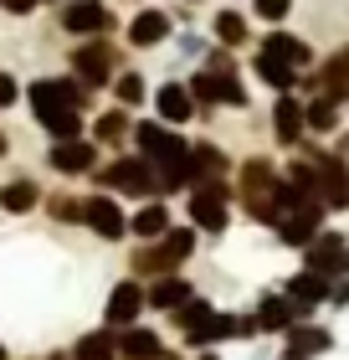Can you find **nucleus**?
Returning <instances> with one entry per match:
<instances>
[{"mask_svg":"<svg viewBox=\"0 0 349 360\" xmlns=\"http://www.w3.org/2000/svg\"><path fill=\"white\" fill-rule=\"evenodd\" d=\"M93 191H108V195H129V201H159V180H154V165H149L144 155H134V150H124V155H108L103 165H98L93 175Z\"/></svg>","mask_w":349,"mask_h":360,"instance_id":"1","label":"nucleus"},{"mask_svg":"<svg viewBox=\"0 0 349 360\" xmlns=\"http://www.w3.org/2000/svg\"><path fill=\"white\" fill-rule=\"evenodd\" d=\"M277 160L272 155H242V165H237V206H242V217L246 221H257V226H277V211H272V186H277Z\"/></svg>","mask_w":349,"mask_h":360,"instance_id":"2","label":"nucleus"},{"mask_svg":"<svg viewBox=\"0 0 349 360\" xmlns=\"http://www.w3.org/2000/svg\"><path fill=\"white\" fill-rule=\"evenodd\" d=\"M237 217V180H211V186L185 191V221L201 237H226Z\"/></svg>","mask_w":349,"mask_h":360,"instance_id":"3","label":"nucleus"},{"mask_svg":"<svg viewBox=\"0 0 349 360\" xmlns=\"http://www.w3.org/2000/svg\"><path fill=\"white\" fill-rule=\"evenodd\" d=\"M67 72L82 77L93 93H103L113 88V77L124 72V46L119 37H98V41H72V52H67Z\"/></svg>","mask_w":349,"mask_h":360,"instance_id":"4","label":"nucleus"},{"mask_svg":"<svg viewBox=\"0 0 349 360\" xmlns=\"http://www.w3.org/2000/svg\"><path fill=\"white\" fill-rule=\"evenodd\" d=\"M57 31L72 41H98V37H124V21L113 15L108 0H67L57 11Z\"/></svg>","mask_w":349,"mask_h":360,"instance_id":"5","label":"nucleus"},{"mask_svg":"<svg viewBox=\"0 0 349 360\" xmlns=\"http://www.w3.org/2000/svg\"><path fill=\"white\" fill-rule=\"evenodd\" d=\"M195 68H206L216 77V88H221V108H252V88H246V68L237 62V52H226V46L211 41V52L195 62Z\"/></svg>","mask_w":349,"mask_h":360,"instance_id":"6","label":"nucleus"},{"mask_svg":"<svg viewBox=\"0 0 349 360\" xmlns=\"http://www.w3.org/2000/svg\"><path fill=\"white\" fill-rule=\"evenodd\" d=\"M170 37H175V11L170 6H134V15L124 21L129 52H159Z\"/></svg>","mask_w":349,"mask_h":360,"instance_id":"7","label":"nucleus"},{"mask_svg":"<svg viewBox=\"0 0 349 360\" xmlns=\"http://www.w3.org/2000/svg\"><path fill=\"white\" fill-rule=\"evenodd\" d=\"M41 160H46V170L62 175V180H88L103 165V150H98L93 139H52Z\"/></svg>","mask_w":349,"mask_h":360,"instance_id":"8","label":"nucleus"},{"mask_svg":"<svg viewBox=\"0 0 349 360\" xmlns=\"http://www.w3.org/2000/svg\"><path fill=\"white\" fill-rule=\"evenodd\" d=\"M149 314V288L139 278H119L103 299V330H129V324H144Z\"/></svg>","mask_w":349,"mask_h":360,"instance_id":"9","label":"nucleus"},{"mask_svg":"<svg viewBox=\"0 0 349 360\" xmlns=\"http://www.w3.org/2000/svg\"><path fill=\"white\" fill-rule=\"evenodd\" d=\"M82 226H88L98 242L119 248V242H129V206L119 201V195H108V191H93V195H88V217H82Z\"/></svg>","mask_w":349,"mask_h":360,"instance_id":"10","label":"nucleus"},{"mask_svg":"<svg viewBox=\"0 0 349 360\" xmlns=\"http://www.w3.org/2000/svg\"><path fill=\"white\" fill-rule=\"evenodd\" d=\"M313 93H329V98H339V103H349V41L334 46V52H324L313 72H303L298 98H313Z\"/></svg>","mask_w":349,"mask_h":360,"instance_id":"11","label":"nucleus"},{"mask_svg":"<svg viewBox=\"0 0 349 360\" xmlns=\"http://www.w3.org/2000/svg\"><path fill=\"white\" fill-rule=\"evenodd\" d=\"M257 52L288 62V68H298V72H313V68H319V52H313V41L303 37V31H288V26L257 31Z\"/></svg>","mask_w":349,"mask_h":360,"instance_id":"12","label":"nucleus"},{"mask_svg":"<svg viewBox=\"0 0 349 360\" xmlns=\"http://www.w3.org/2000/svg\"><path fill=\"white\" fill-rule=\"evenodd\" d=\"M149 108H154V119L159 124H170V129H185L190 119H201V108H195V93L185 88V77H164V83L154 88V98H149Z\"/></svg>","mask_w":349,"mask_h":360,"instance_id":"13","label":"nucleus"},{"mask_svg":"<svg viewBox=\"0 0 349 360\" xmlns=\"http://www.w3.org/2000/svg\"><path fill=\"white\" fill-rule=\"evenodd\" d=\"M268 129H272V144H277V150H298V144L308 139L303 98H298V93H277L272 108H268Z\"/></svg>","mask_w":349,"mask_h":360,"instance_id":"14","label":"nucleus"},{"mask_svg":"<svg viewBox=\"0 0 349 360\" xmlns=\"http://www.w3.org/2000/svg\"><path fill=\"white\" fill-rule=\"evenodd\" d=\"M303 268L324 273V278H349V237L339 226H324V232L303 248Z\"/></svg>","mask_w":349,"mask_h":360,"instance_id":"15","label":"nucleus"},{"mask_svg":"<svg viewBox=\"0 0 349 360\" xmlns=\"http://www.w3.org/2000/svg\"><path fill=\"white\" fill-rule=\"evenodd\" d=\"M88 139H93L103 155H124V150H129V139H134V113L119 108V103L98 108V113H93V124H88Z\"/></svg>","mask_w":349,"mask_h":360,"instance_id":"16","label":"nucleus"},{"mask_svg":"<svg viewBox=\"0 0 349 360\" xmlns=\"http://www.w3.org/2000/svg\"><path fill=\"white\" fill-rule=\"evenodd\" d=\"M282 293L293 299V309L303 319H313L319 309H329V293H334V278H324V273H313V268H298L282 278Z\"/></svg>","mask_w":349,"mask_h":360,"instance_id":"17","label":"nucleus"},{"mask_svg":"<svg viewBox=\"0 0 349 360\" xmlns=\"http://www.w3.org/2000/svg\"><path fill=\"white\" fill-rule=\"evenodd\" d=\"M324 226H329V211H324L319 201H303V206H298V211H288V217H282V221L272 226V237L282 242V248H293V252H303V248H308V242H313V237H319V232H324Z\"/></svg>","mask_w":349,"mask_h":360,"instance_id":"18","label":"nucleus"},{"mask_svg":"<svg viewBox=\"0 0 349 360\" xmlns=\"http://www.w3.org/2000/svg\"><path fill=\"white\" fill-rule=\"evenodd\" d=\"M26 108H31V119H37V129L52 124L57 113H72V98H67V88H62V72L31 77L26 83Z\"/></svg>","mask_w":349,"mask_h":360,"instance_id":"19","label":"nucleus"},{"mask_svg":"<svg viewBox=\"0 0 349 360\" xmlns=\"http://www.w3.org/2000/svg\"><path fill=\"white\" fill-rule=\"evenodd\" d=\"M206 37L216 46H226V52H246V46H257V31H252V11H237V6H221L211 11V26Z\"/></svg>","mask_w":349,"mask_h":360,"instance_id":"20","label":"nucleus"},{"mask_svg":"<svg viewBox=\"0 0 349 360\" xmlns=\"http://www.w3.org/2000/svg\"><path fill=\"white\" fill-rule=\"evenodd\" d=\"M334 350V330L319 319H303V324H293L288 335H282V355L277 360H319Z\"/></svg>","mask_w":349,"mask_h":360,"instance_id":"21","label":"nucleus"},{"mask_svg":"<svg viewBox=\"0 0 349 360\" xmlns=\"http://www.w3.org/2000/svg\"><path fill=\"white\" fill-rule=\"evenodd\" d=\"M329 217H344L349 211V160L334 155V144H329V160H324V170H319V195H313Z\"/></svg>","mask_w":349,"mask_h":360,"instance_id":"22","label":"nucleus"},{"mask_svg":"<svg viewBox=\"0 0 349 360\" xmlns=\"http://www.w3.org/2000/svg\"><path fill=\"white\" fill-rule=\"evenodd\" d=\"M190 170H195V186H211V180L237 175V160L221 139H190Z\"/></svg>","mask_w":349,"mask_h":360,"instance_id":"23","label":"nucleus"},{"mask_svg":"<svg viewBox=\"0 0 349 360\" xmlns=\"http://www.w3.org/2000/svg\"><path fill=\"white\" fill-rule=\"evenodd\" d=\"M129 278H139V283H154V278H170V273H185L175 263V252L164 248V242H134L129 248Z\"/></svg>","mask_w":349,"mask_h":360,"instance_id":"24","label":"nucleus"},{"mask_svg":"<svg viewBox=\"0 0 349 360\" xmlns=\"http://www.w3.org/2000/svg\"><path fill=\"white\" fill-rule=\"evenodd\" d=\"M246 77H252V83H262L272 98L303 88V72L288 68V62H277V57H268V52H257V46H252V57H246Z\"/></svg>","mask_w":349,"mask_h":360,"instance_id":"25","label":"nucleus"},{"mask_svg":"<svg viewBox=\"0 0 349 360\" xmlns=\"http://www.w3.org/2000/svg\"><path fill=\"white\" fill-rule=\"evenodd\" d=\"M252 314H257V330L262 335H288L293 330V324H303V314H298V309H293V299H288V293H257V304H252Z\"/></svg>","mask_w":349,"mask_h":360,"instance_id":"26","label":"nucleus"},{"mask_svg":"<svg viewBox=\"0 0 349 360\" xmlns=\"http://www.w3.org/2000/svg\"><path fill=\"white\" fill-rule=\"evenodd\" d=\"M41 201H46V191H41L37 175H6L0 180V211L6 217H31V211H41Z\"/></svg>","mask_w":349,"mask_h":360,"instance_id":"27","label":"nucleus"},{"mask_svg":"<svg viewBox=\"0 0 349 360\" xmlns=\"http://www.w3.org/2000/svg\"><path fill=\"white\" fill-rule=\"evenodd\" d=\"M170 226H175L170 201H139V206H129V237H134V242H159Z\"/></svg>","mask_w":349,"mask_h":360,"instance_id":"28","label":"nucleus"},{"mask_svg":"<svg viewBox=\"0 0 349 360\" xmlns=\"http://www.w3.org/2000/svg\"><path fill=\"white\" fill-rule=\"evenodd\" d=\"M144 288H149V314H164V319H170V314H175L180 304H190L195 293H201V288H195V283H190L185 273L154 278V283H144Z\"/></svg>","mask_w":349,"mask_h":360,"instance_id":"29","label":"nucleus"},{"mask_svg":"<svg viewBox=\"0 0 349 360\" xmlns=\"http://www.w3.org/2000/svg\"><path fill=\"white\" fill-rule=\"evenodd\" d=\"M303 119H308V134H313V139L344 134V103H339V98H329V93L303 98Z\"/></svg>","mask_w":349,"mask_h":360,"instance_id":"30","label":"nucleus"},{"mask_svg":"<svg viewBox=\"0 0 349 360\" xmlns=\"http://www.w3.org/2000/svg\"><path fill=\"white\" fill-rule=\"evenodd\" d=\"M113 335H119V360H164V350H170L154 324H129Z\"/></svg>","mask_w":349,"mask_h":360,"instance_id":"31","label":"nucleus"},{"mask_svg":"<svg viewBox=\"0 0 349 360\" xmlns=\"http://www.w3.org/2000/svg\"><path fill=\"white\" fill-rule=\"evenodd\" d=\"M41 211L57 226H82V217H88V195H82V191H46Z\"/></svg>","mask_w":349,"mask_h":360,"instance_id":"32","label":"nucleus"},{"mask_svg":"<svg viewBox=\"0 0 349 360\" xmlns=\"http://www.w3.org/2000/svg\"><path fill=\"white\" fill-rule=\"evenodd\" d=\"M67 350H72V360H119V335L98 324V330H82Z\"/></svg>","mask_w":349,"mask_h":360,"instance_id":"33","label":"nucleus"},{"mask_svg":"<svg viewBox=\"0 0 349 360\" xmlns=\"http://www.w3.org/2000/svg\"><path fill=\"white\" fill-rule=\"evenodd\" d=\"M108 93H113V103L129 108V113H139V108L149 103V98H154V88H149V77H144V72H119Z\"/></svg>","mask_w":349,"mask_h":360,"instance_id":"34","label":"nucleus"},{"mask_svg":"<svg viewBox=\"0 0 349 360\" xmlns=\"http://www.w3.org/2000/svg\"><path fill=\"white\" fill-rule=\"evenodd\" d=\"M216 330H221V345H231V340H257V314L252 309H221L216 314Z\"/></svg>","mask_w":349,"mask_h":360,"instance_id":"35","label":"nucleus"},{"mask_svg":"<svg viewBox=\"0 0 349 360\" xmlns=\"http://www.w3.org/2000/svg\"><path fill=\"white\" fill-rule=\"evenodd\" d=\"M185 88L195 93V108H201V119H211L216 108H221V88H216V77L206 68H190L185 72Z\"/></svg>","mask_w":349,"mask_h":360,"instance_id":"36","label":"nucleus"},{"mask_svg":"<svg viewBox=\"0 0 349 360\" xmlns=\"http://www.w3.org/2000/svg\"><path fill=\"white\" fill-rule=\"evenodd\" d=\"M216 319V304L206 299V293H195V299L190 304H180L175 309V314H170V324H175V330L180 335H190V330H201V324H211Z\"/></svg>","mask_w":349,"mask_h":360,"instance_id":"37","label":"nucleus"},{"mask_svg":"<svg viewBox=\"0 0 349 360\" xmlns=\"http://www.w3.org/2000/svg\"><path fill=\"white\" fill-rule=\"evenodd\" d=\"M293 15V0H252V21L262 26H288Z\"/></svg>","mask_w":349,"mask_h":360,"instance_id":"38","label":"nucleus"},{"mask_svg":"<svg viewBox=\"0 0 349 360\" xmlns=\"http://www.w3.org/2000/svg\"><path fill=\"white\" fill-rule=\"evenodd\" d=\"M15 103H26V83L11 68H0V113H11Z\"/></svg>","mask_w":349,"mask_h":360,"instance_id":"39","label":"nucleus"},{"mask_svg":"<svg viewBox=\"0 0 349 360\" xmlns=\"http://www.w3.org/2000/svg\"><path fill=\"white\" fill-rule=\"evenodd\" d=\"M0 11L15 15V21H26V15H37L41 6H37V0H0Z\"/></svg>","mask_w":349,"mask_h":360,"instance_id":"40","label":"nucleus"},{"mask_svg":"<svg viewBox=\"0 0 349 360\" xmlns=\"http://www.w3.org/2000/svg\"><path fill=\"white\" fill-rule=\"evenodd\" d=\"M329 309H349V278H334V293H329Z\"/></svg>","mask_w":349,"mask_h":360,"instance_id":"41","label":"nucleus"},{"mask_svg":"<svg viewBox=\"0 0 349 360\" xmlns=\"http://www.w3.org/2000/svg\"><path fill=\"white\" fill-rule=\"evenodd\" d=\"M0 160H11V134H6V119H0Z\"/></svg>","mask_w":349,"mask_h":360,"instance_id":"42","label":"nucleus"},{"mask_svg":"<svg viewBox=\"0 0 349 360\" xmlns=\"http://www.w3.org/2000/svg\"><path fill=\"white\" fill-rule=\"evenodd\" d=\"M190 360H221V350H195Z\"/></svg>","mask_w":349,"mask_h":360,"instance_id":"43","label":"nucleus"},{"mask_svg":"<svg viewBox=\"0 0 349 360\" xmlns=\"http://www.w3.org/2000/svg\"><path fill=\"white\" fill-rule=\"evenodd\" d=\"M41 360H72V350H46Z\"/></svg>","mask_w":349,"mask_h":360,"instance_id":"44","label":"nucleus"},{"mask_svg":"<svg viewBox=\"0 0 349 360\" xmlns=\"http://www.w3.org/2000/svg\"><path fill=\"white\" fill-rule=\"evenodd\" d=\"M37 6H41V11H62L67 0H37Z\"/></svg>","mask_w":349,"mask_h":360,"instance_id":"45","label":"nucleus"},{"mask_svg":"<svg viewBox=\"0 0 349 360\" xmlns=\"http://www.w3.org/2000/svg\"><path fill=\"white\" fill-rule=\"evenodd\" d=\"M0 360H15V355H11V345H6V340H0Z\"/></svg>","mask_w":349,"mask_h":360,"instance_id":"46","label":"nucleus"},{"mask_svg":"<svg viewBox=\"0 0 349 360\" xmlns=\"http://www.w3.org/2000/svg\"><path fill=\"white\" fill-rule=\"evenodd\" d=\"M180 6H206V0H180Z\"/></svg>","mask_w":349,"mask_h":360,"instance_id":"47","label":"nucleus"},{"mask_svg":"<svg viewBox=\"0 0 349 360\" xmlns=\"http://www.w3.org/2000/svg\"><path fill=\"white\" fill-rule=\"evenodd\" d=\"M129 6H154V0H129Z\"/></svg>","mask_w":349,"mask_h":360,"instance_id":"48","label":"nucleus"},{"mask_svg":"<svg viewBox=\"0 0 349 360\" xmlns=\"http://www.w3.org/2000/svg\"><path fill=\"white\" fill-rule=\"evenodd\" d=\"M26 360H41V355H26Z\"/></svg>","mask_w":349,"mask_h":360,"instance_id":"49","label":"nucleus"}]
</instances>
